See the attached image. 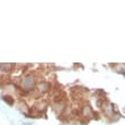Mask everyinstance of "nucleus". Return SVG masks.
I'll return each mask as SVG.
<instances>
[{"label":"nucleus","mask_w":125,"mask_h":125,"mask_svg":"<svg viewBox=\"0 0 125 125\" xmlns=\"http://www.w3.org/2000/svg\"><path fill=\"white\" fill-rule=\"evenodd\" d=\"M3 100H5V101H7L8 104H9V105H11V104H13V98H9L8 95L3 97Z\"/></svg>","instance_id":"1"}]
</instances>
